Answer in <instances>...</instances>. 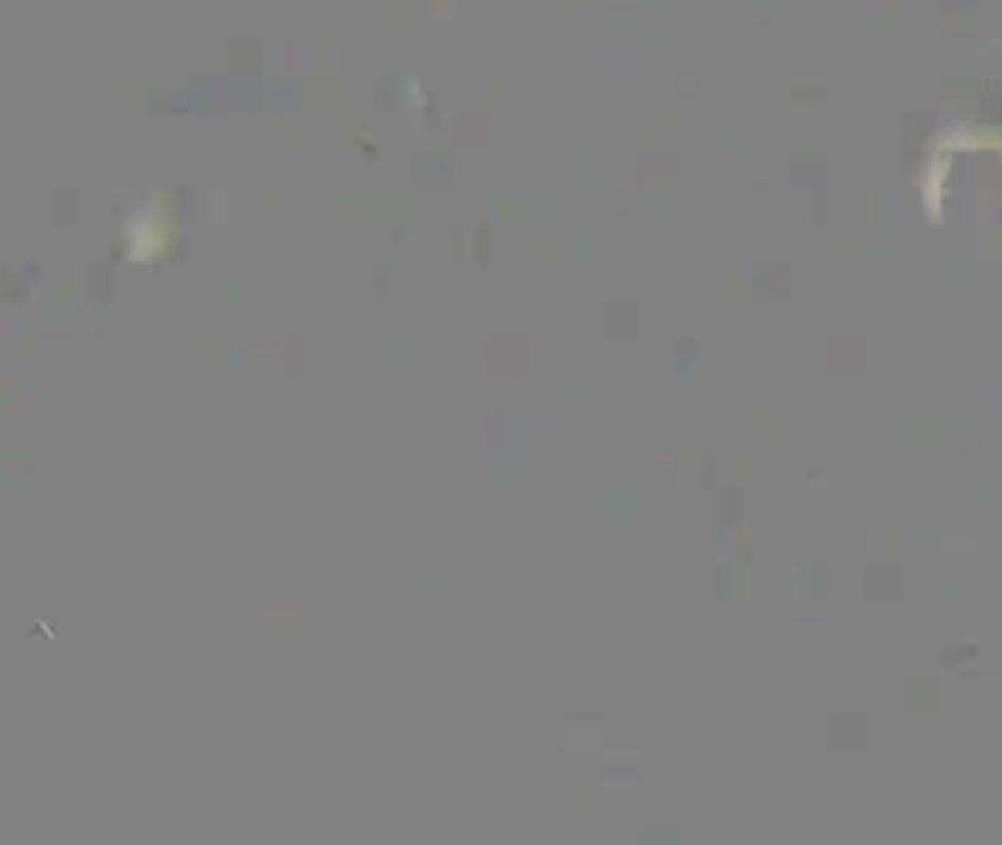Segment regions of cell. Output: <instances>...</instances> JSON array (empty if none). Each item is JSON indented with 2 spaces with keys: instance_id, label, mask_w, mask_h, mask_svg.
I'll return each mask as SVG.
<instances>
[{
  "instance_id": "6da1fadb",
  "label": "cell",
  "mask_w": 1002,
  "mask_h": 845,
  "mask_svg": "<svg viewBox=\"0 0 1002 845\" xmlns=\"http://www.w3.org/2000/svg\"><path fill=\"white\" fill-rule=\"evenodd\" d=\"M844 737H849V749H864V719L858 716L853 728H835L829 723V749L844 752Z\"/></svg>"
}]
</instances>
